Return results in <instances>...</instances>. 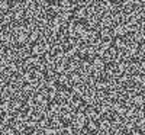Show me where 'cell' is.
Wrapping results in <instances>:
<instances>
[{"label": "cell", "instance_id": "6da1fadb", "mask_svg": "<svg viewBox=\"0 0 145 135\" xmlns=\"http://www.w3.org/2000/svg\"><path fill=\"white\" fill-rule=\"evenodd\" d=\"M91 66H93V71H103L106 68V63L100 57H94L91 60Z\"/></svg>", "mask_w": 145, "mask_h": 135}, {"label": "cell", "instance_id": "7a4b0ae2", "mask_svg": "<svg viewBox=\"0 0 145 135\" xmlns=\"http://www.w3.org/2000/svg\"><path fill=\"white\" fill-rule=\"evenodd\" d=\"M84 113H86V118H87V121H90V119L99 121V119L102 118V115L96 112V109H94L93 106H87V107H86V110H84Z\"/></svg>", "mask_w": 145, "mask_h": 135}, {"label": "cell", "instance_id": "3957f363", "mask_svg": "<svg viewBox=\"0 0 145 135\" xmlns=\"http://www.w3.org/2000/svg\"><path fill=\"white\" fill-rule=\"evenodd\" d=\"M99 36L105 41V39H112V36H113V32L110 28H100L99 29Z\"/></svg>", "mask_w": 145, "mask_h": 135}, {"label": "cell", "instance_id": "277c9868", "mask_svg": "<svg viewBox=\"0 0 145 135\" xmlns=\"http://www.w3.org/2000/svg\"><path fill=\"white\" fill-rule=\"evenodd\" d=\"M86 129L89 132H97L99 131V124L94 119H90V121H87V124H86Z\"/></svg>", "mask_w": 145, "mask_h": 135}, {"label": "cell", "instance_id": "5b68a950", "mask_svg": "<svg viewBox=\"0 0 145 135\" xmlns=\"http://www.w3.org/2000/svg\"><path fill=\"white\" fill-rule=\"evenodd\" d=\"M70 80H71V83H72V84H78V83H83V79H81V73H77V71L71 73V74H70ZM83 84H84V83H83Z\"/></svg>", "mask_w": 145, "mask_h": 135}, {"label": "cell", "instance_id": "8992f818", "mask_svg": "<svg viewBox=\"0 0 145 135\" xmlns=\"http://www.w3.org/2000/svg\"><path fill=\"white\" fill-rule=\"evenodd\" d=\"M10 9V0H2L0 2V13H6Z\"/></svg>", "mask_w": 145, "mask_h": 135}, {"label": "cell", "instance_id": "52a82bcc", "mask_svg": "<svg viewBox=\"0 0 145 135\" xmlns=\"http://www.w3.org/2000/svg\"><path fill=\"white\" fill-rule=\"evenodd\" d=\"M48 2H50V3H52V2H55V0H48Z\"/></svg>", "mask_w": 145, "mask_h": 135}, {"label": "cell", "instance_id": "ba28073f", "mask_svg": "<svg viewBox=\"0 0 145 135\" xmlns=\"http://www.w3.org/2000/svg\"><path fill=\"white\" fill-rule=\"evenodd\" d=\"M0 113H2V112H0Z\"/></svg>", "mask_w": 145, "mask_h": 135}]
</instances>
